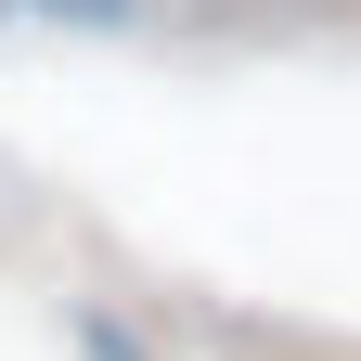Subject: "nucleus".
<instances>
[{"label": "nucleus", "instance_id": "f257e3e1", "mask_svg": "<svg viewBox=\"0 0 361 361\" xmlns=\"http://www.w3.org/2000/svg\"><path fill=\"white\" fill-rule=\"evenodd\" d=\"M13 13H78V26H129L142 0H13Z\"/></svg>", "mask_w": 361, "mask_h": 361}]
</instances>
